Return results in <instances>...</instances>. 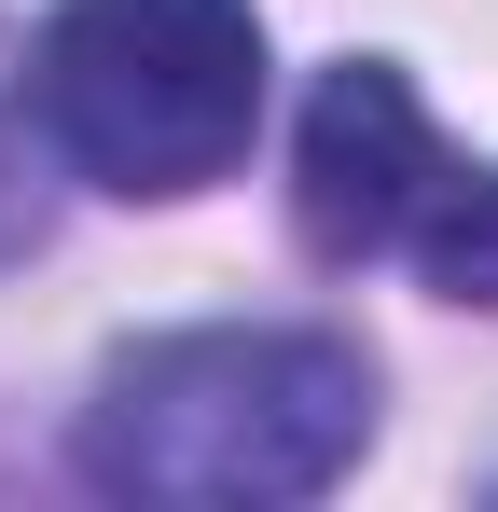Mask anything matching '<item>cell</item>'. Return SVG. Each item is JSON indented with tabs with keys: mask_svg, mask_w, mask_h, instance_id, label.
Here are the masks:
<instances>
[{
	"mask_svg": "<svg viewBox=\"0 0 498 512\" xmlns=\"http://www.w3.org/2000/svg\"><path fill=\"white\" fill-rule=\"evenodd\" d=\"M402 250L443 305H498V167H443V194L415 208Z\"/></svg>",
	"mask_w": 498,
	"mask_h": 512,
	"instance_id": "277c9868",
	"label": "cell"
},
{
	"mask_svg": "<svg viewBox=\"0 0 498 512\" xmlns=\"http://www.w3.org/2000/svg\"><path fill=\"white\" fill-rule=\"evenodd\" d=\"M28 125L97 194H208L263 125L249 0H56L28 42Z\"/></svg>",
	"mask_w": 498,
	"mask_h": 512,
	"instance_id": "7a4b0ae2",
	"label": "cell"
},
{
	"mask_svg": "<svg viewBox=\"0 0 498 512\" xmlns=\"http://www.w3.org/2000/svg\"><path fill=\"white\" fill-rule=\"evenodd\" d=\"M443 194V139H429V111L388 56H346L319 70L305 97V125H291V222H305V250L319 263H374L415 236V208Z\"/></svg>",
	"mask_w": 498,
	"mask_h": 512,
	"instance_id": "3957f363",
	"label": "cell"
},
{
	"mask_svg": "<svg viewBox=\"0 0 498 512\" xmlns=\"http://www.w3.org/2000/svg\"><path fill=\"white\" fill-rule=\"evenodd\" d=\"M360 443H374V360L346 333H291V319H208V333L125 346L70 429L83 485L153 512L319 499L360 471Z\"/></svg>",
	"mask_w": 498,
	"mask_h": 512,
	"instance_id": "6da1fadb",
	"label": "cell"
}]
</instances>
